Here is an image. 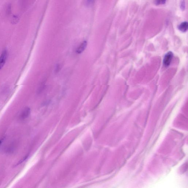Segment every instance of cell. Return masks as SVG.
Returning <instances> with one entry per match:
<instances>
[{
  "mask_svg": "<svg viewBox=\"0 0 188 188\" xmlns=\"http://www.w3.org/2000/svg\"><path fill=\"white\" fill-rule=\"evenodd\" d=\"M173 57V53L171 51H169L165 55L163 60L164 66L168 67L169 66L171 62Z\"/></svg>",
  "mask_w": 188,
  "mask_h": 188,
  "instance_id": "cell-1",
  "label": "cell"
},
{
  "mask_svg": "<svg viewBox=\"0 0 188 188\" xmlns=\"http://www.w3.org/2000/svg\"><path fill=\"white\" fill-rule=\"evenodd\" d=\"M7 57L8 51L7 50H5L3 51L0 56V70L4 66L6 61L7 60Z\"/></svg>",
  "mask_w": 188,
  "mask_h": 188,
  "instance_id": "cell-2",
  "label": "cell"
},
{
  "mask_svg": "<svg viewBox=\"0 0 188 188\" xmlns=\"http://www.w3.org/2000/svg\"><path fill=\"white\" fill-rule=\"evenodd\" d=\"M31 110L30 108H25L22 112L20 116V118L21 120H24L27 118L30 114Z\"/></svg>",
  "mask_w": 188,
  "mask_h": 188,
  "instance_id": "cell-3",
  "label": "cell"
},
{
  "mask_svg": "<svg viewBox=\"0 0 188 188\" xmlns=\"http://www.w3.org/2000/svg\"><path fill=\"white\" fill-rule=\"evenodd\" d=\"M87 45V42L86 41L83 42L77 49L76 52L78 54H81L82 53L85 49Z\"/></svg>",
  "mask_w": 188,
  "mask_h": 188,
  "instance_id": "cell-4",
  "label": "cell"
},
{
  "mask_svg": "<svg viewBox=\"0 0 188 188\" xmlns=\"http://www.w3.org/2000/svg\"><path fill=\"white\" fill-rule=\"evenodd\" d=\"M188 28V23L186 21L181 23L178 27V29L183 33L186 32L187 31Z\"/></svg>",
  "mask_w": 188,
  "mask_h": 188,
  "instance_id": "cell-5",
  "label": "cell"
},
{
  "mask_svg": "<svg viewBox=\"0 0 188 188\" xmlns=\"http://www.w3.org/2000/svg\"><path fill=\"white\" fill-rule=\"evenodd\" d=\"M85 5L87 7H90L94 4L95 0H84Z\"/></svg>",
  "mask_w": 188,
  "mask_h": 188,
  "instance_id": "cell-6",
  "label": "cell"
},
{
  "mask_svg": "<svg viewBox=\"0 0 188 188\" xmlns=\"http://www.w3.org/2000/svg\"><path fill=\"white\" fill-rule=\"evenodd\" d=\"M167 0H154V3L156 5L165 4Z\"/></svg>",
  "mask_w": 188,
  "mask_h": 188,
  "instance_id": "cell-7",
  "label": "cell"
},
{
  "mask_svg": "<svg viewBox=\"0 0 188 188\" xmlns=\"http://www.w3.org/2000/svg\"><path fill=\"white\" fill-rule=\"evenodd\" d=\"M180 8L182 11L185 10L186 8V3L185 0H181L180 1Z\"/></svg>",
  "mask_w": 188,
  "mask_h": 188,
  "instance_id": "cell-8",
  "label": "cell"
},
{
  "mask_svg": "<svg viewBox=\"0 0 188 188\" xmlns=\"http://www.w3.org/2000/svg\"><path fill=\"white\" fill-rule=\"evenodd\" d=\"M19 17L17 15H15L12 18L11 22L13 24H16L19 21Z\"/></svg>",
  "mask_w": 188,
  "mask_h": 188,
  "instance_id": "cell-9",
  "label": "cell"
},
{
  "mask_svg": "<svg viewBox=\"0 0 188 188\" xmlns=\"http://www.w3.org/2000/svg\"><path fill=\"white\" fill-rule=\"evenodd\" d=\"M28 157V155H27L21 161L19 162V163L17 164V165H18V164H20V163H22V162L25 161V160L27 159Z\"/></svg>",
  "mask_w": 188,
  "mask_h": 188,
  "instance_id": "cell-10",
  "label": "cell"
},
{
  "mask_svg": "<svg viewBox=\"0 0 188 188\" xmlns=\"http://www.w3.org/2000/svg\"><path fill=\"white\" fill-rule=\"evenodd\" d=\"M3 139H4V138H2V139L0 140V146H1V145L2 142L3 141Z\"/></svg>",
  "mask_w": 188,
  "mask_h": 188,
  "instance_id": "cell-11",
  "label": "cell"
}]
</instances>
